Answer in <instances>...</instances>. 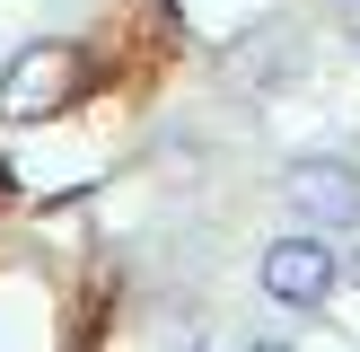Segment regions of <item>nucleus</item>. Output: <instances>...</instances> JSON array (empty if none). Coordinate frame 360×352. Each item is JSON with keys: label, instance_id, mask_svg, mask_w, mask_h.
I'll use <instances>...</instances> for the list:
<instances>
[{"label": "nucleus", "instance_id": "423d86ee", "mask_svg": "<svg viewBox=\"0 0 360 352\" xmlns=\"http://www.w3.org/2000/svg\"><path fill=\"white\" fill-rule=\"evenodd\" d=\"M246 352H290V344H281V334H255V344H246Z\"/></svg>", "mask_w": 360, "mask_h": 352}, {"label": "nucleus", "instance_id": "20e7f679", "mask_svg": "<svg viewBox=\"0 0 360 352\" xmlns=\"http://www.w3.org/2000/svg\"><path fill=\"white\" fill-rule=\"evenodd\" d=\"M229 70H238V88H255V97H273V88H299V70H308V35L299 27H255L229 44Z\"/></svg>", "mask_w": 360, "mask_h": 352}, {"label": "nucleus", "instance_id": "39448f33", "mask_svg": "<svg viewBox=\"0 0 360 352\" xmlns=\"http://www.w3.org/2000/svg\"><path fill=\"white\" fill-rule=\"evenodd\" d=\"M334 27H343V44L360 53V0H334Z\"/></svg>", "mask_w": 360, "mask_h": 352}, {"label": "nucleus", "instance_id": "7ed1b4c3", "mask_svg": "<svg viewBox=\"0 0 360 352\" xmlns=\"http://www.w3.org/2000/svg\"><path fill=\"white\" fill-rule=\"evenodd\" d=\"M255 291L273 299V308H290V317L334 308V291H343V246L316 238V229H281L255 256Z\"/></svg>", "mask_w": 360, "mask_h": 352}, {"label": "nucleus", "instance_id": "f03ea898", "mask_svg": "<svg viewBox=\"0 0 360 352\" xmlns=\"http://www.w3.org/2000/svg\"><path fill=\"white\" fill-rule=\"evenodd\" d=\"M273 203H281L290 229L352 238V229H360V158H343V150H299V158H281Z\"/></svg>", "mask_w": 360, "mask_h": 352}, {"label": "nucleus", "instance_id": "f257e3e1", "mask_svg": "<svg viewBox=\"0 0 360 352\" xmlns=\"http://www.w3.org/2000/svg\"><path fill=\"white\" fill-rule=\"evenodd\" d=\"M88 97V44L79 35H35L0 62V123H53Z\"/></svg>", "mask_w": 360, "mask_h": 352}]
</instances>
